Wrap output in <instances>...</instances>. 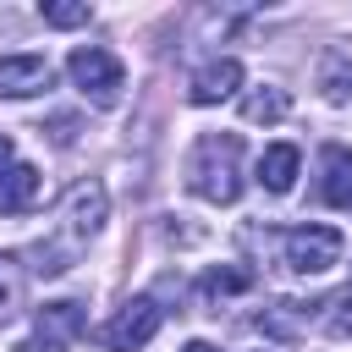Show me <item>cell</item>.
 Masks as SVG:
<instances>
[{
  "label": "cell",
  "instance_id": "1",
  "mask_svg": "<svg viewBox=\"0 0 352 352\" xmlns=\"http://www.w3.org/2000/svg\"><path fill=\"white\" fill-rule=\"evenodd\" d=\"M187 187L209 204H236L242 198V138L236 132L198 138V148L187 160Z\"/></svg>",
  "mask_w": 352,
  "mask_h": 352
},
{
  "label": "cell",
  "instance_id": "2",
  "mask_svg": "<svg viewBox=\"0 0 352 352\" xmlns=\"http://www.w3.org/2000/svg\"><path fill=\"white\" fill-rule=\"evenodd\" d=\"M341 258V231L336 226H292L280 231V264L292 275H324Z\"/></svg>",
  "mask_w": 352,
  "mask_h": 352
},
{
  "label": "cell",
  "instance_id": "3",
  "mask_svg": "<svg viewBox=\"0 0 352 352\" xmlns=\"http://www.w3.org/2000/svg\"><path fill=\"white\" fill-rule=\"evenodd\" d=\"M66 72H72V82L99 104V110H110L116 99H121V88H126V77H121V60L110 55V50H99V44H82V50H72V60H66Z\"/></svg>",
  "mask_w": 352,
  "mask_h": 352
},
{
  "label": "cell",
  "instance_id": "4",
  "mask_svg": "<svg viewBox=\"0 0 352 352\" xmlns=\"http://www.w3.org/2000/svg\"><path fill=\"white\" fill-rule=\"evenodd\" d=\"M160 324H165V308H160L154 297H132V302H121L116 319L99 330V346H110V352H138V346L154 341Z\"/></svg>",
  "mask_w": 352,
  "mask_h": 352
},
{
  "label": "cell",
  "instance_id": "5",
  "mask_svg": "<svg viewBox=\"0 0 352 352\" xmlns=\"http://www.w3.org/2000/svg\"><path fill=\"white\" fill-rule=\"evenodd\" d=\"M82 330H88L82 302H44L38 319H33V341H22L16 352H66Z\"/></svg>",
  "mask_w": 352,
  "mask_h": 352
},
{
  "label": "cell",
  "instance_id": "6",
  "mask_svg": "<svg viewBox=\"0 0 352 352\" xmlns=\"http://www.w3.org/2000/svg\"><path fill=\"white\" fill-rule=\"evenodd\" d=\"M104 209H110L104 187H99V182H77V187L66 192V204H60V236H66V248H82V242L104 226Z\"/></svg>",
  "mask_w": 352,
  "mask_h": 352
},
{
  "label": "cell",
  "instance_id": "7",
  "mask_svg": "<svg viewBox=\"0 0 352 352\" xmlns=\"http://www.w3.org/2000/svg\"><path fill=\"white\" fill-rule=\"evenodd\" d=\"M50 60L44 55H0V94L6 99H28V94H44L50 88Z\"/></svg>",
  "mask_w": 352,
  "mask_h": 352
},
{
  "label": "cell",
  "instance_id": "8",
  "mask_svg": "<svg viewBox=\"0 0 352 352\" xmlns=\"http://www.w3.org/2000/svg\"><path fill=\"white\" fill-rule=\"evenodd\" d=\"M242 88V60H231V55H220V60H209L198 77H192V88H187V99L192 104H220V99H231Z\"/></svg>",
  "mask_w": 352,
  "mask_h": 352
},
{
  "label": "cell",
  "instance_id": "9",
  "mask_svg": "<svg viewBox=\"0 0 352 352\" xmlns=\"http://www.w3.org/2000/svg\"><path fill=\"white\" fill-rule=\"evenodd\" d=\"M297 165H302V154L292 143H270L258 154V187L264 192H292L297 187Z\"/></svg>",
  "mask_w": 352,
  "mask_h": 352
},
{
  "label": "cell",
  "instance_id": "10",
  "mask_svg": "<svg viewBox=\"0 0 352 352\" xmlns=\"http://www.w3.org/2000/svg\"><path fill=\"white\" fill-rule=\"evenodd\" d=\"M33 198H38V170L22 165V160L6 165V170H0V214H28Z\"/></svg>",
  "mask_w": 352,
  "mask_h": 352
},
{
  "label": "cell",
  "instance_id": "11",
  "mask_svg": "<svg viewBox=\"0 0 352 352\" xmlns=\"http://www.w3.org/2000/svg\"><path fill=\"white\" fill-rule=\"evenodd\" d=\"M198 292H204L209 302L236 297V292H253V270H242V264H220V270H209V275L198 280Z\"/></svg>",
  "mask_w": 352,
  "mask_h": 352
},
{
  "label": "cell",
  "instance_id": "12",
  "mask_svg": "<svg viewBox=\"0 0 352 352\" xmlns=\"http://www.w3.org/2000/svg\"><path fill=\"white\" fill-rule=\"evenodd\" d=\"M319 88H324V99H330V104H346V99H352V55L330 50V55H324V66H319Z\"/></svg>",
  "mask_w": 352,
  "mask_h": 352
},
{
  "label": "cell",
  "instance_id": "13",
  "mask_svg": "<svg viewBox=\"0 0 352 352\" xmlns=\"http://www.w3.org/2000/svg\"><path fill=\"white\" fill-rule=\"evenodd\" d=\"M292 110V94L286 88H253L248 99H242V116L248 121H280Z\"/></svg>",
  "mask_w": 352,
  "mask_h": 352
},
{
  "label": "cell",
  "instance_id": "14",
  "mask_svg": "<svg viewBox=\"0 0 352 352\" xmlns=\"http://www.w3.org/2000/svg\"><path fill=\"white\" fill-rule=\"evenodd\" d=\"M324 336H330V341H352V286L330 297V319H324Z\"/></svg>",
  "mask_w": 352,
  "mask_h": 352
},
{
  "label": "cell",
  "instance_id": "15",
  "mask_svg": "<svg viewBox=\"0 0 352 352\" xmlns=\"http://www.w3.org/2000/svg\"><path fill=\"white\" fill-rule=\"evenodd\" d=\"M16 297H22V280H16V270H11V258H0V324L11 319V308H16Z\"/></svg>",
  "mask_w": 352,
  "mask_h": 352
},
{
  "label": "cell",
  "instance_id": "16",
  "mask_svg": "<svg viewBox=\"0 0 352 352\" xmlns=\"http://www.w3.org/2000/svg\"><path fill=\"white\" fill-rule=\"evenodd\" d=\"M88 16H94L88 6H60V0H55V6H44V22H50V28H82Z\"/></svg>",
  "mask_w": 352,
  "mask_h": 352
},
{
  "label": "cell",
  "instance_id": "17",
  "mask_svg": "<svg viewBox=\"0 0 352 352\" xmlns=\"http://www.w3.org/2000/svg\"><path fill=\"white\" fill-rule=\"evenodd\" d=\"M6 165H16V143L0 132V170H6Z\"/></svg>",
  "mask_w": 352,
  "mask_h": 352
},
{
  "label": "cell",
  "instance_id": "18",
  "mask_svg": "<svg viewBox=\"0 0 352 352\" xmlns=\"http://www.w3.org/2000/svg\"><path fill=\"white\" fill-rule=\"evenodd\" d=\"M182 352H220V346H209V341H187Z\"/></svg>",
  "mask_w": 352,
  "mask_h": 352
},
{
  "label": "cell",
  "instance_id": "19",
  "mask_svg": "<svg viewBox=\"0 0 352 352\" xmlns=\"http://www.w3.org/2000/svg\"><path fill=\"white\" fill-rule=\"evenodd\" d=\"M341 209H352V182H346V198H341Z\"/></svg>",
  "mask_w": 352,
  "mask_h": 352
}]
</instances>
